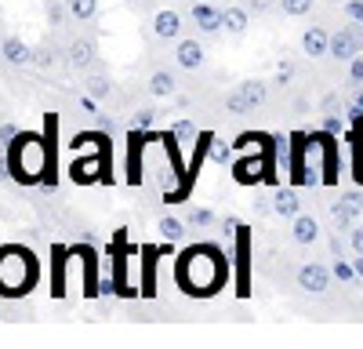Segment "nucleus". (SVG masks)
Returning a JSON list of instances; mask_svg holds the SVG:
<instances>
[{
	"instance_id": "nucleus-1",
	"label": "nucleus",
	"mask_w": 363,
	"mask_h": 349,
	"mask_svg": "<svg viewBox=\"0 0 363 349\" xmlns=\"http://www.w3.org/2000/svg\"><path fill=\"white\" fill-rule=\"evenodd\" d=\"M229 280V258L215 244H193L174 258V284L193 299L218 295Z\"/></svg>"
},
{
	"instance_id": "nucleus-2",
	"label": "nucleus",
	"mask_w": 363,
	"mask_h": 349,
	"mask_svg": "<svg viewBox=\"0 0 363 349\" xmlns=\"http://www.w3.org/2000/svg\"><path fill=\"white\" fill-rule=\"evenodd\" d=\"M11 153H8V167H11V179L22 186H51L58 182L55 174V116H48V135H33V131H18L11 142Z\"/></svg>"
},
{
	"instance_id": "nucleus-3",
	"label": "nucleus",
	"mask_w": 363,
	"mask_h": 349,
	"mask_svg": "<svg viewBox=\"0 0 363 349\" xmlns=\"http://www.w3.org/2000/svg\"><path fill=\"white\" fill-rule=\"evenodd\" d=\"M40 266L29 248L4 244L0 248V299H22L37 287Z\"/></svg>"
},
{
	"instance_id": "nucleus-4",
	"label": "nucleus",
	"mask_w": 363,
	"mask_h": 349,
	"mask_svg": "<svg viewBox=\"0 0 363 349\" xmlns=\"http://www.w3.org/2000/svg\"><path fill=\"white\" fill-rule=\"evenodd\" d=\"M265 99H269V84L265 80H244L233 95H225V109L233 116H244V113H255Z\"/></svg>"
},
{
	"instance_id": "nucleus-5",
	"label": "nucleus",
	"mask_w": 363,
	"mask_h": 349,
	"mask_svg": "<svg viewBox=\"0 0 363 349\" xmlns=\"http://www.w3.org/2000/svg\"><path fill=\"white\" fill-rule=\"evenodd\" d=\"M359 51H363V22H349V26H342V29L330 33V58L352 62Z\"/></svg>"
},
{
	"instance_id": "nucleus-6",
	"label": "nucleus",
	"mask_w": 363,
	"mask_h": 349,
	"mask_svg": "<svg viewBox=\"0 0 363 349\" xmlns=\"http://www.w3.org/2000/svg\"><path fill=\"white\" fill-rule=\"evenodd\" d=\"M359 215H363V193H359V189H352V193H345V196H338L335 204H330V218H335L338 233H342V229L349 233V229L359 222Z\"/></svg>"
},
{
	"instance_id": "nucleus-7",
	"label": "nucleus",
	"mask_w": 363,
	"mask_h": 349,
	"mask_svg": "<svg viewBox=\"0 0 363 349\" xmlns=\"http://www.w3.org/2000/svg\"><path fill=\"white\" fill-rule=\"evenodd\" d=\"M330 277H335V270L320 266V262H306V266H298V287L306 291V295H323V291L330 287Z\"/></svg>"
},
{
	"instance_id": "nucleus-8",
	"label": "nucleus",
	"mask_w": 363,
	"mask_h": 349,
	"mask_svg": "<svg viewBox=\"0 0 363 349\" xmlns=\"http://www.w3.org/2000/svg\"><path fill=\"white\" fill-rule=\"evenodd\" d=\"M174 62H178L182 70L196 73V70H203V62H207V51H203L200 40H178V48H174Z\"/></svg>"
},
{
	"instance_id": "nucleus-9",
	"label": "nucleus",
	"mask_w": 363,
	"mask_h": 349,
	"mask_svg": "<svg viewBox=\"0 0 363 349\" xmlns=\"http://www.w3.org/2000/svg\"><path fill=\"white\" fill-rule=\"evenodd\" d=\"M95 55H99L95 40H91V37H77V40H69V48H66V62H69L73 70H87L91 62H95Z\"/></svg>"
},
{
	"instance_id": "nucleus-10",
	"label": "nucleus",
	"mask_w": 363,
	"mask_h": 349,
	"mask_svg": "<svg viewBox=\"0 0 363 349\" xmlns=\"http://www.w3.org/2000/svg\"><path fill=\"white\" fill-rule=\"evenodd\" d=\"M0 55H4V62H11V66H29L33 62V48H29L22 37H4L0 40Z\"/></svg>"
},
{
	"instance_id": "nucleus-11",
	"label": "nucleus",
	"mask_w": 363,
	"mask_h": 349,
	"mask_svg": "<svg viewBox=\"0 0 363 349\" xmlns=\"http://www.w3.org/2000/svg\"><path fill=\"white\" fill-rule=\"evenodd\" d=\"M301 51H306L309 58H323V55H330V33H327L323 26L306 29V33H301Z\"/></svg>"
},
{
	"instance_id": "nucleus-12",
	"label": "nucleus",
	"mask_w": 363,
	"mask_h": 349,
	"mask_svg": "<svg viewBox=\"0 0 363 349\" xmlns=\"http://www.w3.org/2000/svg\"><path fill=\"white\" fill-rule=\"evenodd\" d=\"M153 33H157L160 40H178V37H182V15L171 11V8L157 11V15H153Z\"/></svg>"
},
{
	"instance_id": "nucleus-13",
	"label": "nucleus",
	"mask_w": 363,
	"mask_h": 349,
	"mask_svg": "<svg viewBox=\"0 0 363 349\" xmlns=\"http://www.w3.org/2000/svg\"><path fill=\"white\" fill-rule=\"evenodd\" d=\"M291 237H294V244H316L320 240V222L313 215H294L291 218Z\"/></svg>"
},
{
	"instance_id": "nucleus-14",
	"label": "nucleus",
	"mask_w": 363,
	"mask_h": 349,
	"mask_svg": "<svg viewBox=\"0 0 363 349\" xmlns=\"http://www.w3.org/2000/svg\"><path fill=\"white\" fill-rule=\"evenodd\" d=\"M272 215H280V218H294V215H301V200H298V193L280 186L277 193H272Z\"/></svg>"
},
{
	"instance_id": "nucleus-15",
	"label": "nucleus",
	"mask_w": 363,
	"mask_h": 349,
	"mask_svg": "<svg viewBox=\"0 0 363 349\" xmlns=\"http://www.w3.org/2000/svg\"><path fill=\"white\" fill-rule=\"evenodd\" d=\"M178 92V80L171 70H153V77H149V95L153 99H171Z\"/></svg>"
},
{
	"instance_id": "nucleus-16",
	"label": "nucleus",
	"mask_w": 363,
	"mask_h": 349,
	"mask_svg": "<svg viewBox=\"0 0 363 349\" xmlns=\"http://www.w3.org/2000/svg\"><path fill=\"white\" fill-rule=\"evenodd\" d=\"M247 255H251V240H247V229L240 226L236 229V258H240V295H247Z\"/></svg>"
},
{
	"instance_id": "nucleus-17",
	"label": "nucleus",
	"mask_w": 363,
	"mask_h": 349,
	"mask_svg": "<svg viewBox=\"0 0 363 349\" xmlns=\"http://www.w3.org/2000/svg\"><path fill=\"white\" fill-rule=\"evenodd\" d=\"M84 95H91L95 102H109V99H113V80L102 77V73L87 77V80H84Z\"/></svg>"
},
{
	"instance_id": "nucleus-18",
	"label": "nucleus",
	"mask_w": 363,
	"mask_h": 349,
	"mask_svg": "<svg viewBox=\"0 0 363 349\" xmlns=\"http://www.w3.org/2000/svg\"><path fill=\"white\" fill-rule=\"evenodd\" d=\"M258 167H269V160H240V164L233 167L236 182H240V186H251V182L262 179V174H269V171H258Z\"/></svg>"
},
{
	"instance_id": "nucleus-19",
	"label": "nucleus",
	"mask_w": 363,
	"mask_h": 349,
	"mask_svg": "<svg viewBox=\"0 0 363 349\" xmlns=\"http://www.w3.org/2000/svg\"><path fill=\"white\" fill-rule=\"evenodd\" d=\"M247 22H251V8H225V11H222V26L229 29L233 37L244 33Z\"/></svg>"
},
{
	"instance_id": "nucleus-20",
	"label": "nucleus",
	"mask_w": 363,
	"mask_h": 349,
	"mask_svg": "<svg viewBox=\"0 0 363 349\" xmlns=\"http://www.w3.org/2000/svg\"><path fill=\"white\" fill-rule=\"evenodd\" d=\"M193 18L200 22L203 33H215V29H222V11L207 8V4H196V8H193Z\"/></svg>"
},
{
	"instance_id": "nucleus-21",
	"label": "nucleus",
	"mask_w": 363,
	"mask_h": 349,
	"mask_svg": "<svg viewBox=\"0 0 363 349\" xmlns=\"http://www.w3.org/2000/svg\"><path fill=\"white\" fill-rule=\"evenodd\" d=\"M66 4H69V15L80 22L95 18V11H99V0H66Z\"/></svg>"
},
{
	"instance_id": "nucleus-22",
	"label": "nucleus",
	"mask_w": 363,
	"mask_h": 349,
	"mask_svg": "<svg viewBox=\"0 0 363 349\" xmlns=\"http://www.w3.org/2000/svg\"><path fill=\"white\" fill-rule=\"evenodd\" d=\"M157 229H160V237H164V240H171V244L186 237V222H178V218H160V226H157Z\"/></svg>"
},
{
	"instance_id": "nucleus-23",
	"label": "nucleus",
	"mask_w": 363,
	"mask_h": 349,
	"mask_svg": "<svg viewBox=\"0 0 363 349\" xmlns=\"http://www.w3.org/2000/svg\"><path fill=\"white\" fill-rule=\"evenodd\" d=\"M66 15H69V4H62V0H51V4H48V22H51V29H62Z\"/></svg>"
},
{
	"instance_id": "nucleus-24",
	"label": "nucleus",
	"mask_w": 363,
	"mask_h": 349,
	"mask_svg": "<svg viewBox=\"0 0 363 349\" xmlns=\"http://www.w3.org/2000/svg\"><path fill=\"white\" fill-rule=\"evenodd\" d=\"M280 11L301 18V15H309V11H313V0H280Z\"/></svg>"
},
{
	"instance_id": "nucleus-25",
	"label": "nucleus",
	"mask_w": 363,
	"mask_h": 349,
	"mask_svg": "<svg viewBox=\"0 0 363 349\" xmlns=\"http://www.w3.org/2000/svg\"><path fill=\"white\" fill-rule=\"evenodd\" d=\"M189 226H196V229L215 226V211H207V208H193V211H189Z\"/></svg>"
},
{
	"instance_id": "nucleus-26",
	"label": "nucleus",
	"mask_w": 363,
	"mask_h": 349,
	"mask_svg": "<svg viewBox=\"0 0 363 349\" xmlns=\"http://www.w3.org/2000/svg\"><path fill=\"white\" fill-rule=\"evenodd\" d=\"M157 121V109H138L135 116H131V131H142V128H149Z\"/></svg>"
},
{
	"instance_id": "nucleus-27",
	"label": "nucleus",
	"mask_w": 363,
	"mask_h": 349,
	"mask_svg": "<svg viewBox=\"0 0 363 349\" xmlns=\"http://www.w3.org/2000/svg\"><path fill=\"white\" fill-rule=\"evenodd\" d=\"M55 55H58V51L44 44L40 51H33V62H37V66H44V70H51V66H55Z\"/></svg>"
},
{
	"instance_id": "nucleus-28",
	"label": "nucleus",
	"mask_w": 363,
	"mask_h": 349,
	"mask_svg": "<svg viewBox=\"0 0 363 349\" xmlns=\"http://www.w3.org/2000/svg\"><path fill=\"white\" fill-rule=\"evenodd\" d=\"M349 244H352L356 255H363V222H356V226L349 229Z\"/></svg>"
},
{
	"instance_id": "nucleus-29",
	"label": "nucleus",
	"mask_w": 363,
	"mask_h": 349,
	"mask_svg": "<svg viewBox=\"0 0 363 349\" xmlns=\"http://www.w3.org/2000/svg\"><path fill=\"white\" fill-rule=\"evenodd\" d=\"M349 80H352V84H363V51L349 62Z\"/></svg>"
},
{
	"instance_id": "nucleus-30",
	"label": "nucleus",
	"mask_w": 363,
	"mask_h": 349,
	"mask_svg": "<svg viewBox=\"0 0 363 349\" xmlns=\"http://www.w3.org/2000/svg\"><path fill=\"white\" fill-rule=\"evenodd\" d=\"M255 15H265V11H272V8H280V0H251L247 4Z\"/></svg>"
},
{
	"instance_id": "nucleus-31",
	"label": "nucleus",
	"mask_w": 363,
	"mask_h": 349,
	"mask_svg": "<svg viewBox=\"0 0 363 349\" xmlns=\"http://www.w3.org/2000/svg\"><path fill=\"white\" fill-rule=\"evenodd\" d=\"M335 277H342V280H352V277H356V270H349L345 262L338 258V262H335Z\"/></svg>"
},
{
	"instance_id": "nucleus-32",
	"label": "nucleus",
	"mask_w": 363,
	"mask_h": 349,
	"mask_svg": "<svg viewBox=\"0 0 363 349\" xmlns=\"http://www.w3.org/2000/svg\"><path fill=\"white\" fill-rule=\"evenodd\" d=\"M211 157H215V160H225V157H229V150H225L222 142H211Z\"/></svg>"
},
{
	"instance_id": "nucleus-33",
	"label": "nucleus",
	"mask_w": 363,
	"mask_h": 349,
	"mask_svg": "<svg viewBox=\"0 0 363 349\" xmlns=\"http://www.w3.org/2000/svg\"><path fill=\"white\" fill-rule=\"evenodd\" d=\"M291 77H294V66H280V73H277V84L284 87V84H287Z\"/></svg>"
},
{
	"instance_id": "nucleus-34",
	"label": "nucleus",
	"mask_w": 363,
	"mask_h": 349,
	"mask_svg": "<svg viewBox=\"0 0 363 349\" xmlns=\"http://www.w3.org/2000/svg\"><path fill=\"white\" fill-rule=\"evenodd\" d=\"M15 135H18V128H15V124H4V128H0V142H11Z\"/></svg>"
},
{
	"instance_id": "nucleus-35",
	"label": "nucleus",
	"mask_w": 363,
	"mask_h": 349,
	"mask_svg": "<svg viewBox=\"0 0 363 349\" xmlns=\"http://www.w3.org/2000/svg\"><path fill=\"white\" fill-rule=\"evenodd\" d=\"M323 128H327L330 135H338V131H342V121H338V116H327V124H323Z\"/></svg>"
},
{
	"instance_id": "nucleus-36",
	"label": "nucleus",
	"mask_w": 363,
	"mask_h": 349,
	"mask_svg": "<svg viewBox=\"0 0 363 349\" xmlns=\"http://www.w3.org/2000/svg\"><path fill=\"white\" fill-rule=\"evenodd\" d=\"M352 270H356V277H363V255H359V258L352 262Z\"/></svg>"
},
{
	"instance_id": "nucleus-37",
	"label": "nucleus",
	"mask_w": 363,
	"mask_h": 349,
	"mask_svg": "<svg viewBox=\"0 0 363 349\" xmlns=\"http://www.w3.org/2000/svg\"><path fill=\"white\" fill-rule=\"evenodd\" d=\"M356 106L363 109V87H359V92H356Z\"/></svg>"
}]
</instances>
